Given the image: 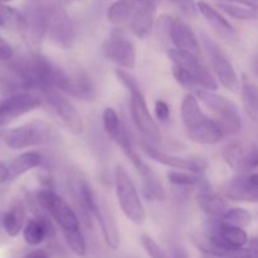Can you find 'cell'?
Here are the masks:
<instances>
[{
  "label": "cell",
  "instance_id": "23",
  "mask_svg": "<svg viewBox=\"0 0 258 258\" xmlns=\"http://www.w3.org/2000/svg\"><path fill=\"white\" fill-rule=\"evenodd\" d=\"M197 202L202 211L211 218H221L224 212L229 208L228 203L217 194L212 193L209 189L199 190L197 196Z\"/></svg>",
  "mask_w": 258,
  "mask_h": 258
},
{
  "label": "cell",
  "instance_id": "2",
  "mask_svg": "<svg viewBox=\"0 0 258 258\" xmlns=\"http://www.w3.org/2000/svg\"><path fill=\"white\" fill-rule=\"evenodd\" d=\"M44 13L45 37L58 48L70 49L76 39V30L60 0H40Z\"/></svg>",
  "mask_w": 258,
  "mask_h": 258
},
{
  "label": "cell",
  "instance_id": "35",
  "mask_svg": "<svg viewBox=\"0 0 258 258\" xmlns=\"http://www.w3.org/2000/svg\"><path fill=\"white\" fill-rule=\"evenodd\" d=\"M173 2L183 14L188 15V17H196L197 15L198 7H197L194 0H173Z\"/></svg>",
  "mask_w": 258,
  "mask_h": 258
},
{
  "label": "cell",
  "instance_id": "34",
  "mask_svg": "<svg viewBox=\"0 0 258 258\" xmlns=\"http://www.w3.org/2000/svg\"><path fill=\"white\" fill-rule=\"evenodd\" d=\"M258 168V143L253 144L247 151L243 150L239 170H252Z\"/></svg>",
  "mask_w": 258,
  "mask_h": 258
},
{
  "label": "cell",
  "instance_id": "13",
  "mask_svg": "<svg viewBox=\"0 0 258 258\" xmlns=\"http://www.w3.org/2000/svg\"><path fill=\"white\" fill-rule=\"evenodd\" d=\"M143 149L146 155L150 159H153L156 163L161 165L169 166V168L178 169V170L191 171V173L202 174L208 168L207 160L202 158H184V156L173 155V154L164 153L159 150L149 141H143Z\"/></svg>",
  "mask_w": 258,
  "mask_h": 258
},
{
  "label": "cell",
  "instance_id": "27",
  "mask_svg": "<svg viewBox=\"0 0 258 258\" xmlns=\"http://www.w3.org/2000/svg\"><path fill=\"white\" fill-rule=\"evenodd\" d=\"M25 218V208L20 202L15 203L3 216V227L9 237H17L23 229Z\"/></svg>",
  "mask_w": 258,
  "mask_h": 258
},
{
  "label": "cell",
  "instance_id": "4",
  "mask_svg": "<svg viewBox=\"0 0 258 258\" xmlns=\"http://www.w3.org/2000/svg\"><path fill=\"white\" fill-rule=\"evenodd\" d=\"M113 178H115L116 197L122 213L135 226H143L146 219L145 208L136 190L135 184L131 180L126 169L120 164L116 165Z\"/></svg>",
  "mask_w": 258,
  "mask_h": 258
},
{
  "label": "cell",
  "instance_id": "38",
  "mask_svg": "<svg viewBox=\"0 0 258 258\" xmlns=\"http://www.w3.org/2000/svg\"><path fill=\"white\" fill-rule=\"evenodd\" d=\"M228 3H236V4L246 5V7L252 8V9L258 12V0H226Z\"/></svg>",
  "mask_w": 258,
  "mask_h": 258
},
{
  "label": "cell",
  "instance_id": "9",
  "mask_svg": "<svg viewBox=\"0 0 258 258\" xmlns=\"http://www.w3.org/2000/svg\"><path fill=\"white\" fill-rule=\"evenodd\" d=\"M60 92L62 91L57 90V88L48 87L40 91V95H42L43 100L59 116L68 130L75 135H81L85 128L82 117H81L80 112L76 110L75 106L72 105V102L68 101Z\"/></svg>",
  "mask_w": 258,
  "mask_h": 258
},
{
  "label": "cell",
  "instance_id": "14",
  "mask_svg": "<svg viewBox=\"0 0 258 258\" xmlns=\"http://www.w3.org/2000/svg\"><path fill=\"white\" fill-rule=\"evenodd\" d=\"M42 105V98L33 92H22L8 97L0 102V126L14 121L15 118L37 110Z\"/></svg>",
  "mask_w": 258,
  "mask_h": 258
},
{
  "label": "cell",
  "instance_id": "8",
  "mask_svg": "<svg viewBox=\"0 0 258 258\" xmlns=\"http://www.w3.org/2000/svg\"><path fill=\"white\" fill-rule=\"evenodd\" d=\"M159 30L168 33L171 43L175 45L176 49L191 53V54H201V44L186 23L169 15H161L158 20Z\"/></svg>",
  "mask_w": 258,
  "mask_h": 258
},
{
  "label": "cell",
  "instance_id": "24",
  "mask_svg": "<svg viewBox=\"0 0 258 258\" xmlns=\"http://www.w3.org/2000/svg\"><path fill=\"white\" fill-rule=\"evenodd\" d=\"M42 155L37 153V151H27V153L20 154L8 166L9 168L10 179H17L18 176L23 175V174L28 173L32 169L37 168V166L42 164Z\"/></svg>",
  "mask_w": 258,
  "mask_h": 258
},
{
  "label": "cell",
  "instance_id": "22",
  "mask_svg": "<svg viewBox=\"0 0 258 258\" xmlns=\"http://www.w3.org/2000/svg\"><path fill=\"white\" fill-rule=\"evenodd\" d=\"M140 0H116L107 10V20L113 25H126L140 7Z\"/></svg>",
  "mask_w": 258,
  "mask_h": 258
},
{
  "label": "cell",
  "instance_id": "12",
  "mask_svg": "<svg viewBox=\"0 0 258 258\" xmlns=\"http://www.w3.org/2000/svg\"><path fill=\"white\" fill-rule=\"evenodd\" d=\"M102 122L107 135L110 136L121 149H122L123 153L127 155V158L130 159L131 163L134 164V166H135L136 164L140 163L143 159L139 156V154L136 153L135 149H134L130 135H128L127 130H126L122 121L118 117L117 112H116L113 108L106 107L105 110H103Z\"/></svg>",
  "mask_w": 258,
  "mask_h": 258
},
{
  "label": "cell",
  "instance_id": "1",
  "mask_svg": "<svg viewBox=\"0 0 258 258\" xmlns=\"http://www.w3.org/2000/svg\"><path fill=\"white\" fill-rule=\"evenodd\" d=\"M180 113L181 122L189 140L203 145H214L223 139L224 134L218 122L203 112L194 93H188L183 98Z\"/></svg>",
  "mask_w": 258,
  "mask_h": 258
},
{
  "label": "cell",
  "instance_id": "17",
  "mask_svg": "<svg viewBox=\"0 0 258 258\" xmlns=\"http://www.w3.org/2000/svg\"><path fill=\"white\" fill-rule=\"evenodd\" d=\"M155 4L141 2L140 7L136 10L131 22L128 23L127 28L133 32L134 35L141 38V39H145V38L150 35L151 30H153L154 23H155Z\"/></svg>",
  "mask_w": 258,
  "mask_h": 258
},
{
  "label": "cell",
  "instance_id": "3",
  "mask_svg": "<svg viewBox=\"0 0 258 258\" xmlns=\"http://www.w3.org/2000/svg\"><path fill=\"white\" fill-rule=\"evenodd\" d=\"M0 138L8 148L19 150L53 143L57 140V134L48 122L35 120L18 127L4 130Z\"/></svg>",
  "mask_w": 258,
  "mask_h": 258
},
{
  "label": "cell",
  "instance_id": "37",
  "mask_svg": "<svg viewBox=\"0 0 258 258\" xmlns=\"http://www.w3.org/2000/svg\"><path fill=\"white\" fill-rule=\"evenodd\" d=\"M14 55V52H13V48L7 40L3 37H0V60L3 62H7V60H10Z\"/></svg>",
  "mask_w": 258,
  "mask_h": 258
},
{
  "label": "cell",
  "instance_id": "7",
  "mask_svg": "<svg viewBox=\"0 0 258 258\" xmlns=\"http://www.w3.org/2000/svg\"><path fill=\"white\" fill-rule=\"evenodd\" d=\"M128 92H130L131 95V115H133V120L134 122H135L136 127H138L139 131L145 136L146 140H148L149 143H151L153 145L160 143V128H159L158 123H156V121L154 120L150 111H149L145 97H144L143 92H141L140 86H135V87H133L131 90H128Z\"/></svg>",
  "mask_w": 258,
  "mask_h": 258
},
{
  "label": "cell",
  "instance_id": "21",
  "mask_svg": "<svg viewBox=\"0 0 258 258\" xmlns=\"http://www.w3.org/2000/svg\"><path fill=\"white\" fill-rule=\"evenodd\" d=\"M227 196L232 201L258 203V185L249 181L248 176H239L229 183Z\"/></svg>",
  "mask_w": 258,
  "mask_h": 258
},
{
  "label": "cell",
  "instance_id": "5",
  "mask_svg": "<svg viewBox=\"0 0 258 258\" xmlns=\"http://www.w3.org/2000/svg\"><path fill=\"white\" fill-rule=\"evenodd\" d=\"M201 102H203L209 110L217 115V122L222 128L224 135H237L242 130V117L233 101L224 96L218 95L212 90L199 88L194 91Z\"/></svg>",
  "mask_w": 258,
  "mask_h": 258
},
{
  "label": "cell",
  "instance_id": "10",
  "mask_svg": "<svg viewBox=\"0 0 258 258\" xmlns=\"http://www.w3.org/2000/svg\"><path fill=\"white\" fill-rule=\"evenodd\" d=\"M202 40H203L204 48L208 53L212 67H213L219 83L231 92H237L241 88V82H239L238 76H237L236 71H234L232 63L228 60L227 55L218 47V44L207 35H203Z\"/></svg>",
  "mask_w": 258,
  "mask_h": 258
},
{
  "label": "cell",
  "instance_id": "31",
  "mask_svg": "<svg viewBox=\"0 0 258 258\" xmlns=\"http://www.w3.org/2000/svg\"><path fill=\"white\" fill-rule=\"evenodd\" d=\"M66 242L70 246V248L75 252L77 256L85 257L87 254V244H86V239L83 237L81 229H76V231H67L63 232Z\"/></svg>",
  "mask_w": 258,
  "mask_h": 258
},
{
  "label": "cell",
  "instance_id": "30",
  "mask_svg": "<svg viewBox=\"0 0 258 258\" xmlns=\"http://www.w3.org/2000/svg\"><path fill=\"white\" fill-rule=\"evenodd\" d=\"M221 221L227 222L233 226H238L244 228L252 222V214L247 209L243 208H228L221 217Z\"/></svg>",
  "mask_w": 258,
  "mask_h": 258
},
{
  "label": "cell",
  "instance_id": "45",
  "mask_svg": "<svg viewBox=\"0 0 258 258\" xmlns=\"http://www.w3.org/2000/svg\"><path fill=\"white\" fill-rule=\"evenodd\" d=\"M24 258H32V253H29V254H27V256H25Z\"/></svg>",
  "mask_w": 258,
  "mask_h": 258
},
{
  "label": "cell",
  "instance_id": "11",
  "mask_svg": "<svg viewBox=\"0 0 258 258\" xmlns=\"http://www.w3.org/2000/svg\"><path fill=\"white\" fill-rule=\"evenodd\" d=\"M168 57L173 62V64L183 68L202 88L212 91H216L218 88V82L207 70L206 66L202 63L199 55L191 54V53L179 50L175 48V49L168 50Z\"/></svg>",
  "mask_w": 258,
  "mask_h": 258
},
{
  "label": "cell",
  "instance_id": "41",
  "mask_svg": "<svg viewBox=\"0 0 258 258\" xmlns=\"http://www.w3.org/2000/svg\"><path fill=\"white\" fill-rule=\"evenodd\" d=\"M30 253H32V258H49L48 254L42 249H37V251H33Z\"/></svg>",
  "mask_w": 258,
  "mask_h": 258
},
{
  "label": "cell",
  "instance_id": "42",
  "mask_svg": "<svg viewBox=\"0 0 258 258\" xmlns=\"http://www.w3.org/2000/svg\"><path fill=\"white\" fill-rule=\"evenodd\" d=\"M252 68H253V72L254 75L258 76V53L254 55L253 58V62H252Z\"/></svg>",
  "mask_w": 258,
  "mask_h": 258
},
{
  "label": "cell",
  "instance_id": "33",
  "mask_svg": "<svg viewBox=\"0 0 258 258\" xmlns=\"http://www.w3.org/2000/svg\"><path fill=\"white\" fill-rule=\"evenodd\" d=\"M139 239H140V243L143 246V248L145 249V252L150 258H169L168 254L165 253V251L150 236H148V234H141Z\"/></svg>",
  "mask_w": 258,
  "mask_h": 258
},
{
  "label": "cell",
  "instance_id": "29",
  "mask_svg": "<svg viewBox=\"0 0 258 258\" xmlns=\"http://www.w3.org/2000/svg\"><path fill=\"white\" fill-rule=\"evenodd\" d=\"M218 7L223 10L226 14L231 15L234 19L239 20H251L258 19V12L246 5L236 4V3H219Z\"/></svg>",
  "mask_w": 258,
  "mask_h": 258
},
{
  "label": "cell",
  "instance_id": "26",
  "mask_svg": "<svg viewBox=\"0 0 258 258\" xmlns=\"http://www.w3.org/2000/svg\"><path fill=\"white\" fill-rule=\"evenodd\" d=\"M198 7L199 13L206 18L207 22L212 25L216 30H218L222 34H233L234 29L232 27L231 23L218 12V10L214 9L213 7H211L209 4L204 2H199L197 4Z\"/></svg>",
  "mask_w": 258,
  "mask_h": 258
},
{
  "label": "cell",
  "instance_id": "32",
  "mask_svg": "<svg viewBox=\"0 0 258 258\" xmlns=\"http://www.w3.org/2000/svg\"><path fill=\"white\" fill-rule=\"evenodd\" d=\"M15 25L19 30H22L23 28V14H20L19 12H17L13 8L7 7V5H3L0 3V27H4V25Z\"/></svg>",
  "mask_w": 258,
  "mask_h": 258
},
{
  "label": "cell",
  "instance_id": "46",
  "mask_svg": "<svg viewBox=\"0 0 258 258\" xmlns=\"http://www.w3.org/2000/svg\"><path fill=\"white\" fill-rule=\"evenodd\" d=\"M2 2H5V0H0V3H2Z\"/></svg>",
  "mask_w": 258,
  "mask_h": 258
},
{
  "label": "cell",
  "instance_id": "18",
  "mask_svg": "<svg viewBox=\"0 0 258 258\" xmlns=\"http://www.w3.org/2000/svg\"><path fill=\"white\" fill-rule=\"evenodd\" d=\"M95 218L100 223L103 239H105L108 248L117 249L120 247L121 242L120 232H118V227L117 223H116L115 217H113V214L111 213V211L105 203L98 202V211L96 213Z\"/></svg>",
  "mask_w": 258,
  "mask_h": 258
},
{
  "label": "cell",
  "instance_id": "43",
  "mask_svg": "<svg viewBox=\"0 0 258 258\" xmlns=\"http://www.w3.org/2000/svg\"><path fill=\"white\" fill-rule=\"evenodd\" d=\"M140 2H143V3H150V4L158 5L159 3L161 2V0H140Z\"/></svg>",
  "mask_w": 258,
  "mask_h": 258
},
{
  "label": "cell",
  "instance_id": "16",
  "mask_svg": "<svg viewBox=\"0 0 258 258\" xmlns=\"http://www.w3.org/2000/svg\"><path fill=\"white\" fill-rule=\"evenodd\" d=\"M59 91L70 93L71 96L82 101H93L96 98L95 83L91 80L90 75L81 67L64 70Z\"/></svg>",
  "mask_w": 258,
  "mask_h": 258
},
{
  "label": "cell",
  "instance_id": "28",
  "mask_svg": "<svg viewBox=\"0 0 258 258\" xmlns=\"http://www.w3.org/2000/svg\"><path fill=\"white\" fill-rule=\"evenodd\" d=\"M201 174L191 173V171L185 170H171L168 173V179L171 184L180 188H190V186H198L199 190H204V189H209L208 184L201 178Z\"/></svg>",
  "mask_w": 258,
  "mask_h": 258
},
{
  "label": "cell",
  "instance_id": "19",
  "mask_svg": "<svg viewBox=\"0 0 258 258\" xmlns=\"http://www.w3.org/2000/svg\"><path fill=\"white\" fill-rule=\"evenodd\" d=\"M24 239L30 246H38L48 237L54 236V227L48 217L39 216L29 219L23 229Z\"/></svg>",
  "mask_w": 258,
  "mask_h": 258
},
{
  "label": "cell",
  "instance_id": "39",
  "mask_svg": "<svg viewBox=\"0 0 258 258\" xmlns=\"http://www.w3.org/2000/svg\"><path fill=\"white\" fill-rule=\"evenodd\" d=\"M9 179H10L9 168L0 161V184L5 183V181L9 180Z\"/></svg>",
  "mask_w": 258,
  "mask_h": 258
},
{
  "label": "cell",
  "instance_id": "44",
  "mask_svg": "<svg viewBox=\"0 0 258 258\" xmlns=\"http://www.w3.org/2000/svg\"><path fill=\"white\" fill-rule=\"evenodd\" d=\"M202 258H218V257H214V256H209V254H206V256H203Z\"/></svg>",
  "mask_w": 258,
  "mask_h": 258
},
{
  "label": "cell",
  "instance_id": "6",
  "mask_svg": "<svg viewBox=\"0 0 258 258\" xmlns=\"http://www.w3.org/2000/svg\"><path fill=\"white\" fill-rule=\"evenodd\" d=\"M37 202L40 208L54 219L55 223L62 228V232L81 229L77 214L71 208L70 204L52 189H40L37 193Z\"/></svg>",
  "mask_w": 258,
  "mask_h": 258
},
{
  "label": "cell",
  "instance_id": "20",
  "mask_svg": "<svg viewBox=\"0 0 258 258\" xmlns=\"http://www.w3.org/2000/svg\"><path fill=\"white\" fill-rule=\"evenodd\" d=\"M136 170H138V173L143 178V186L145 196L149 199H151V201H164L166 198L165 190H164L163 184H161L160 179L156 175L155 171L144 160L136 166Z\"/></svg>",
  "mask_w": 258,
  "mask_h": 258
},
{
  "label": "cell",
  "instance_id": "15",
  "mask_svg": "<svg viewBox=\"0 0 258 258\" xmlns=\"http://www.w3.org/2000/svg\"><path fill=\"white\" fill-rule=\"evenodd\" d=\"M106 57L118 67L134 68L136 64V48L133 40L121 33H113L102 45Z\"/></svg>",
  "mask_w": 258,
  "mask_h": 258
},
{
  "label": "cell",
  "instance_id": "25",
  "mask_svg": "<svg viewBox=\"0 0 258 258\" xmlns=\"http://www.w3.org/2000/svg\"><path fill=\"white\" fill-rule=\"evenodd\" d=\"M241 96L247 113L258 123V86L246 76L241 81Z\"/></svg>",
  "mask_w": 258,
  "mask_h": 258
},
{
  "label": "cell",
  "instance_id": "36",
  "mask_svg": "<svg viewBox=\"0 0 258 258\" xmlns=\"http://www.w3.org/2000/svg\"><path fill=\"white\" fill-rule=\"evenodd\" d=\"M155 115L156 118L161 122H166L170 117V108H169L168 103L164 101L158 100L155 102Z\"/></svg>",
  "mask_w": 258,
  "mask_h": 258
},
{
  "label": "cell",
  "instance_id": "40",
  "mask_svg": "<svg viewBox=\"0 0 258 258\" xmlns=\"http://www.w3.org/2000/svg\"><path fill=\"white\" fill-rule=\"evenodd\" d=\"M248 248L251 249V252L253 256L258 257V237H253V238H251Z\"/></svg>",
  "mask_w": 258,
  "mask_h": 258
}]
</instances>
